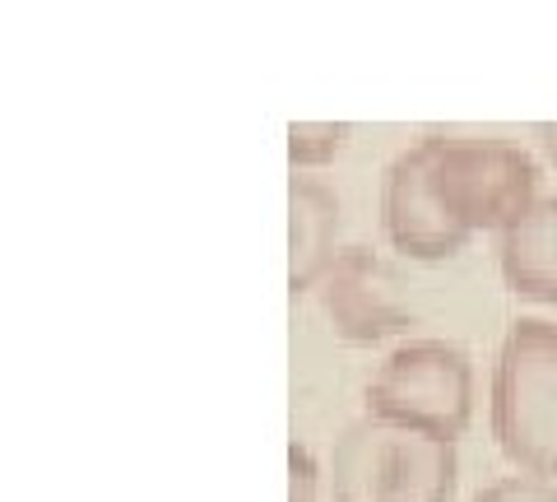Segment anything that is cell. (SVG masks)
Instances as JSON below:
<instances>
[{
  "label": "cell",
  "instance_id": "cell-4",
  "mask_svg": "<svg viewBox=\"0 0 557 502\" xmlns=\"http://www.w3.org/2000/svg\"><path fill=\"white\" fill-rule=\"evenodd\" d=\"M368 414L456 442L474 414V368L446 340H409L368 382Z\"/></svg>",
  "mask_w": 557,
  "mask_h": 502
},
{
  "label": "cell",
  "instance_id": "cell-6",
  "mask_svg": "<svg viewBox=\"0 0 557 502\" xmlns=\"http://www.w3.org/2000/svg\"><path fill=\"white\" fill-rule=\"evenodd\" d=\"M381 223H386L391 247L413 261H446L469 242L428 192L423 145H409L391 159L386 177H381Z\"/></svg>",
  "mask_w": 557,
  "mask_h": 502
},
{
  "label": "cell",
  "instance_id": "cell-11",
  "mask_svg": "<svg viewBox=\"0 0 557 502\" xmlns=\"http://www.w3.org/2000/svg\"><path fill=\"white\" fill-rule=\"evenodd\" d=\"M288 502H317V461L302 442H288Z\"/></svg>",
  "mask_w": 557,
  "mask_h": 502
},
{
  "label": "cell",
  "instance_id": "cell-7",
  "mask_svg": "<svg viewBox=\"0 0 557 502\" xmlns=\"http://www.w3.org/2000/svg\"><path fill=\"white\" fill-rule=\"evenodd\" d=\"M502 280L530 303H557V196H534L497 242Z\"/></svg>",
  "mask_w": 557,
  "mask_h": 502
},
{
  "label": "cell",
  "instance_id": "cell-12",
  "mask_svg": "<svg viewBox=\"0 0 557 502\" xmlns=\"http://www.w3.org/2000/svg\"><path fill=\"white\" fill-rule=\"evenodd\" d=\"M534 135H539V145H544V154H548L553 168H557V121H539Z\"/></svg>",
  "mask_w": 557,
  "mask_h": 502
},
{
  "label": "cell",
  "instance_id": "cell-1",
  "mask_svg": "<svg viewBox=\"0 0 557 502\" xmlns=\"http://www.w3.org/2000/svg\"><path fill=\"white\" fill-rule=\"evenodd\" d=\"M428 192L465 237L507 229L534 205L539 168L520 145L493 135H423Z\"/></svg>",
  "mask_w": 557,
  "mask_h": 502
},
{
  "label": "cell",
  "instance_id": "cell-9",
  "mask_svg": "<svg viewBox=\"0 0 557 502\" xmlns=\"http://www.w3.org/2000/svg\"><path fill=\"white\" fill-rule=\"evenodd\" d=\"M348 145L344 121H293L288 126V159L293 168H321Z\"/></svg>",
  "mask_w": 557,
  "mask_h": 502
},
{
  "label": "cell",
  "instance_id": "cell-8",
  "mask_svg": "<svg viewBox=\"0 0 557 502\" xmlns=\"http://www.w3.org/2000/svg\"><path fill=\"white\" fill-rule=\"evenodd\" d=\"M339 200L317 177L288 182V289L307 293L339 256Z\"/></svg>",
  "mask_w": 557,
  "mask_h": 502
},
{
  "label": "cell",
  "instance_id": "cell-2",
  "mask_svg": "<svg viewBox=\"0 0 557 502\" xmlns=\"http://www.w3.org/2000/svg\"><path fill=\"white\" fill-rule=\"evenodd\" d=\"M330 479L335 502H450L456 442L368 414L335 442Z\"/></svg>",
  "mask_w": 557,
  "mask_h": 502
},
{
  "label": "cell",
  "instance_id": "cell-10",
  "mask_svg": "<svg viewBox=\"0 0 557 502\" xmlns=\"http://www.w3.org/2000/svg\"><path fill=\"white\" fill-rule=\"evenodd\" d=\"M474 502H557V483L534 479V475H507V479L487 483Z\"/></svg>",
  "mask_w": 557,
  "mask_h": 502
},
{
  "label": "cell",
  "instance_id": "cell-5",
  "mask_svg": "<svg viewBox=\"0 0 557 502\" xmlns=\"http://www.w3.org/2000/svg\"><path fill=\"white\" fill-rule=\"evenodd\" d=\"M317 289H321V307L330 326H335V335L354 344L391 340L399 331H409V321H413V311L395 293V274L368 247H344L321 274Z\"/></svg>",
  "mask_w": 557,
  "mask_h": 502
},
{
  "label": "cell",
  "instance_id": "cell-3",
  "mask_svg": "<svg viewBox=\"0 0 557 502\" xmlns=\"http://www.w3.org/2000/svg\"><path fill=\"white\" fill-rule=\"evenodd\" d=\"M493 438L534 479L557 475V326L511 321L493 363Z\"/></svg>",
  "mask_w": 557,
  "mask_h": 502
}]
</instances>
